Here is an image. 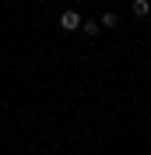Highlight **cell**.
<instances>
[{"label":"cell","mask_w":151,"mask_h":155,"mask_svg":"<svg viewBox=\"0 0 151 155\" xmlns=\"http://www.w3.org/2000/svg\"><path fill=\"white\" fill-rule=\"evenodd\" d=\"M116 21H120V18H116L113 11H105L102 18H98V25H105V28H116Z\"/></svg>","instance_id":"cell-3"},{"label":"cell","mask_w":151,"mask_h":155,"mask_svg":"<svg viewBox=\"0 0 151 155\" xmlns=\"http://www.w3.org/2000/svg\"><path fill=\"white\" fill-rule=\"evenodd\" d=\"M81 25H85V18H81L77 11H63V14H60V28L63 32H74V28H81Z\"/></svg>","instance_id":"cell-1"},{"label":"cell","mask_w":151,"mask_h":155,"mask_svg":"<svg viewBox=\"0 0 151 155\" xmlns=\"http://www.w3.org/2000/svg\"><path fill=\"white\" fill-rule=\"evenodd\" d=\"M133 14H137V18H148V14H151V4H148V0H133Z\"/></svg>","instance_id":"cell-2"},{"label":"cell","mask_w":151,"mask_h":155,"mask_svg":"<svg viewBox=\"0 0 151 155\" xmlns=\"http://www.w3.org/2000/svg\"><path fill=\"white\" fill-rule=\"evenodd\" d=\"M98 28H102L98 21H85V35H88V39H95V35H98Z\"/></svg>","instance_id":"cell-4"}]
</instances>
